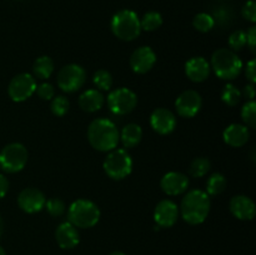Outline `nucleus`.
<instances>
[{
    "label": "nucleus",
    "instance_id": "nucleus-1",
    "mask_svg": "<svg viewBox=\"0 0 256 255\" xmlns=\"http://www.w3.org/2000/svg\"><path fill=\"white\" fill-rule=\"evenodd\" d=\"M88 140L95 150L106 152L116 149L120 134L112 120L99 118L90 122L88 128Z\"/></svg>",
    "mask_w": 256,
    "mask_h": 255
},
{
    "label": "nucleus",
    "instance_id": "nucleus-2",
    "mask_svg": "<svg viewBox=\"0 0 256 255\" xmlns=\"http://www.w3.org/2000/svg\"><path fill=\"white\" fill-rule=\"evenodd\" d=\"M210 206H212V202L206 192L194 189L188 192L182 198V204H180V212L184 222H186L188 224L199 225L206 220Z\"/></svg>",
    "mask_w": 256,
    "mask_h": 255
},
{
    "label": "nucleus",
    "instance_id": "nucleus-3",
    "mask_svg": "<svg viewBox=\"0 0 256 255\" xmlns=\"http://www.w3.org/2000/svg\"><path fill=\"white\" fill-rule=\"evenodd\" d=\"M99 206L92 200L78 199L68 210V222L80 229H89L95 226L100 220Z\"/></svg>",
    "mask_w": 256,
    "mask_h": 255
},
{
    "label": "nucleus",
    "instance_id": "nucleus-4",
    "mask_svg": "<svg viewBox=\"0 0 256 255\" xmlns=\"http://www.w3.org/2000/svg\"><path fill=\"white\" fill-rule=\"evenodd\" d=\"M215 75L222 80H234L242 70V62L232 50L218 49L212 55V64Z\"/></svg>",
    "mask_w": 256,
    "mask_h": 255
},
{
    "label": "nucleus",
    "instance_id": "nucleus-5",
    "mask_svg": "<svg viewBox=\"0 0 256 255\" xmlns=\"http://www.w3.org/2000/svg\"><path fill=\"white\" fill-rule=\"evenodd\" d=\"M112 32L118 39L124 42H132L136 39L142 32L140 19L135 12L130 9H124L118 12L112 18L110 22Z\"/></svg>",
    "mask_w": 256,
    "mask_h": 255
},
{
    "label": "nucleus",
    "instance_id": "nucleus-6",
    "mask_svg": "<svg viewBox=\"0 0 256 255\" xmlns=\"http://www.w3.org/2000/svg\"><path fill=\"white\" fill-rule=\"evenodd\" d=\"M102 168L112 180H122L132 172V159L125 149H114L106 155Z\"/></svg>",
    "mask_w": 256,
    "mask_h": 255
},
{
    "label": "nucleus",
    "instance_id": "nucleus-7",
    "mask_svg": "<svg viewBox=\"0 0 256 255\" xmlns=\"http://www.w3.org/2000/svg\"><path fill=\"white\" fill-rule=\"evenodd\" d=\"M28 162V150L20 142H12L0 152V168L5 172L14 174L22 172Z\"/></svg>",
    "mask_w": 256,
    "mask_h": 255
},
{
    "label": "nucleus",
    "instance_id": "nucleus-8",
    "mask_svg": "<svg viewBox=\"0 0 256 255\" xmlns=\"http://www.w3.org/2000/svg\"><path fill=\"white\" fill-rule=\"evenodd\" d=\"M86 82V72L78 64L62 66L58 72V86L64 92H75Z\"/></svg>",
    "mask_w": 256,
    "mask_h": 255
},
{
    "label": "nucleus",
    "instance_id": "nucleus-9",
    "mask_svg": "<svg viewBox=\"0 0 256 255\" xmlns=\"http://www.w3.org/2000/svg\"><path fill=\"white\" fill-rule=\"evenodd\" d=\"M108 106L115 115H126L132 112L138 105V96L128 88L115 89L108 95Z\"/></svg>",
    "mask_w": 256,
    "mask_h": 255
},
{
    "label": "nucleus",
    "instance_id": "nucleus-10",
    "mask_svg": "<svg viewBox=\"0 0 256 255\" xmlns=\"http://www.w3.org/2000/svg\"><path fill=\"white\" fill-rule=\"evenodd\" d=\"M36 89V82L32 74L22 72L12 79L8 86V94L15 102H22L29 99Z\"/></svg>",
    "mask_w": 256,
    "mask_h": 255
},
{
    "label": "nucleus",
    "instance_id": "nucleus-11",
    "mask_svg": "<svg viewBox=\"0 0 256 255\" xmlns=\"http://www.w3.org/2000/svg\"><path fill=\"white\" fill-rule=\"evenodd\" d=\"M46 198L36 188H26L20 192L18 196V205L22 212L28 214H35V212H42L45 208Z\"/></svg>",
    "mask_w": 256,
    "mask_h": 255
},
{
    "label": "nucleus",
    "instance_id": "nucleus-12",
    "mask_svg": "<svg viewBox=\"0 0 256 255\" xmlns=\"http://www.w3.org/2000/svg\"><path fill=\"white\" fill-rule=\"evenodd\" d=\"M202 105V96L195 90H185L175 102L178 114L182 118H194L200 112Z\"/></svg>",
    "mask_w": 256,
    "mask_h": 255
},
{
    "label": "nucleus",
    "instance_id": "nucleus-13",
    "mask_svg": "<svg viewBox=\"0 0 256 255\" xmlns=\"http://www.w3.org/2000/svg\"><path fill=\"white\" fill-rule=\"evenodd\" d=\"M156 62V54L150 46H140L130 56V66L136 74H146Z\"/></svg>",
    "mask_w": 256,
    "mask_h": 255
},
{
    "label": "nucleus",
    "instance_id": "nucleus-14",
    "mask_svg": "<svg viewBox=\"0 0 256 255\" xmlns=\"http://www.w3.org/2000/svg\"><path fill=\"white\" fill-rule=\"evenodd\" d=\"M179 218V208L169 199L158 202L154 210V220L159 228H172Z\"/></svg>",
    "mask_w": 256,
    "mask_h": 255
},
{
    "label": "nucleus",
    "instance_id": "nucleus-15",
    "mask_svg": "<svg viewBox=\"0 0 256 255\" xmlns=\"http://www.w3.org/2000/svg\"><path fill=\"white\" fill-rule=\"evenodd\" d=\"M150 125L152 130L160 135H168L176 128V118L174 112L165 108H158L152 112Z\"/></svg>",
    "mask_w": 256,
    "mask_h": 255
},
{
    "label": "nucleus",
    "instance_id": "nucleus-16",
    "mask_svg": "<svg viewBox=\"0 0 256 255\" xmlns=\"http://www.w3.org/2000/svg\"><path fill=\"white\" fill-rule=\"evenodd\" d=\"M160 186H162V190L166 195L176 196V195L186 192L188 186H189V179L182 172H169L162 178Z\"/></svg>",
    "mask_w": 256,
    "mask_h": 255
},
{
    "label": "nucleus",
    "instance_id": "nucleus-17",
    "mask_svg": "<svg viewBox=\"0 0 256 255\" xmlns=\"http://www.w3.org/2000/svg\"><path fill=\"white\" fill-rule=\"evenodd\" d=\"M230 212L239 220H252L255 216V202L246 195H235L230 200Z\"/></svg>",
    "mask_w": 256,
    "mask_h": 255
},
{
    "label": "nucleus",
    "instance_id": "nucleus-18",
    "mask_svg": "<svg viewBox=\"0 0 256 255\" xmlns=\"http://www.w3.org/2000/svg\"><path fill=\"white\" fill-rule=\"evenodd\" d=\"M55 239L62 249L70 250L78 246L80 242V235L78 228L70 224L69 222H64L59 224V226L55 230Z\"/></svg>",
    "mask_w": 256,
    "mask_h": 255
},
{
    "label": "nucleus",
    "instance_id": "nucleus-19",
    "mask_svg": "<svg viewBox=\"0 0 256 255\" xmlns=\"http://www.w3.org/2000/svg\"><path fill=\"white\" fill-rule=\"evenodd\" d=\"M210 64L205 58H190L185 64V74L192 82H202L206 80L210 75Z\"/></svg>",
    "mask_w": 256,
    "mask_h": 255
},
{
    "label": "nucleus",
    "instance_id": "nucleus-20",
    "mask_svg": "<svg viewBox=\"0 0 256 255\" xmlns=\"http://www.w3.org/2000/svg\"><path fill=\"white\" fill-rule=\"evenodd\" d=\"M224 142L229 146L232 148H242L249 142L250 132L246 125L242 124H232L224 130L222 132Z\"/></svg>",
    "mask_w": 256,
    "mask_h": 255
},
{
    "label": "nucleus",
    "instance_id": "nucleus-21",
    "mask_svg": "<svg viewBox=\"0 0 256 255\" xmlns=\"http://www.w3.org/2000/svg\"><path fill=\"white\" fill-rule=\"evenodd\" d=\"M105 102L104 95L96 89H89L79 96V106L86 112H95L102 108Z\"/></svg>",
    "mask_w": 256,
    "mask_h": 255
},
{
    "label": "nucleus",
    "instance_id": "nucleus-22",
    "mask_svg": "<svg viewBox=\"0 0 256 255\" xmlns=\"http://www.w3.org/2000/svg\"><path fill=\"white\" fill-rule=\"evenodd\" d=\"M142 138V129L138 124H128L122 128L120 140H122V146L126 149L136 146Z\"/></svg>",
    "mask_w": 256,
    "mask_h": 255
},
{
    "label": "nucleus",
    "instance_id": "nucleus-23",
    "mask_svg": "<svg viewBox=\"0 0 256 255\" xmlns=\"http://www.w3.org/2000/svg\"><path fill=\"white\" fill-rule=\"evenodd\" d=\"M52 72H54V62L52 60V58L42 55V56H39L34 62L32 72H34V76H36L38 79H48V78L52 76Z\"/></svg>",
    "mask_w": 256,
    "mask_h": 255
},
{
    "label": "nucleus",
    "instance_id": "nucleus-24",
    "mask_svg": "<svg viewBox=\"0 0 256 255\" xmlns=\"http://www.w3.org/2000/svg\"><path fill=\"white\" fill-rule=\"evenodd\" d=\"M226 189V179L220 172H215L208 179L206 182V194L212 196L222 194Z\"/></svg>",
    "mask_w": 256,
    "mask_h": 255
},
{
    "label": "nucleus",
    "instance_id": "nucleus-25",
    "mask_svg": "<svg viewBox=\"0 0 256 255\" xmlns=\"http://www.w3.org/2000/svg\"><path fill=\"white\" fill-rule=\"evenodd\" d=\"M162 25V16L160 12H148L144 14V16L140 20V26L142 30L145 32H154V30L159 29Z\"/></svg>",
    "mask_w": 256,
    "mask_h": 255
},
{
    "label": "nucleus",
    "instance_id": "nucleus-26",
    "mask_svg": "<svg viewBox=\"0 0 256 255\" xmlns=\"http://www.w3.org/2000/svg\"><path fill=\"white\" fill-rule=\"evenodd\" d=\"M212 162L208 158H196L192 162L189 166V172L194 178H202L209 172Z\"/></svg>",
    "mask_w": 256,
    "mask_h": 255
},
{
    "label": "nucleus",
    "instance_id": "nucleus-27",
    "mask_svg": "<svg viewBox=\"0 0 256 255\" xmlns=\"http://www.w3.org/2000/svg\"><path fill=\"white\" fill-rule=\"evenodd\" d=\"M215 25L214 16L206 12H200V14L195 15L194 20H192V26L200 32H209L212 30Z\"/></svg>",
    "mask_w": 256,
    "mask_h": 255
},
{
    "label": "nucleus",
    "instance_id": "nucleus-28",
    "mask_svg": "<svg viewBox=\"0 0 256 255\" xmlns=\"http://www.w3.org/2000/svg\"><path fill=\"white\" fill-rule=\"evenodd\" d=\"M240 99H242V92L235 85H225L222 92V100L224 102V104H226L228 106H235L239 104Z\"/></svg>",
    "mask_w": 256,
    "mask_h": 255
},
{
    "label": "nucleus",
    "instance_id": "nucleus-29",
    "mask_svg": "<svg viewBox=\"0 0 256 255\" xmlns=\"http://www.w3.org/2000/svg\"><path fill=\"white\" fill-rule=\"evenodd\" d=\"M242 119L248 128L255 129L256 128V102L254 100H250L242 106Z\"/></svg>",
    "mask_w": 256,
    "mask_h": 255
},
{
    "label": "nucleus",
    "instance_id": "nucleus-30",
    "mask_svg": "<svg viewBox=\"0 0 256 255\" xmlns=\"http://www.w3.org/2000/svg\"><path fill=\"white\" fill-rule=\"evenodd\" d=\"M70 102L62 95L55 96L52 99V104H50V110L55 116H64L68 112H69Z\"/></svg>",
    "mask_w": 256,
    "mask_h": 255
},
{
    "label": "nucleus",
    "instance_id": "nucleus-31",
    "mask_svg": "<svg viewBox=\"0 0 256 255\" xmlns=\"http://www.w3.org/2000/svg\"><path fill=\"white\" fill-rule=\"evenodd\" d=\"M92 82L99 90H110L112 86V76L108 70L100 69L94 74Z\"/></svg>",
    "mask_w": 256,
    "mask_h": 255
},
{
    "label": "nucleus",
    "instance_id": "nucleus-32",
    "mask_svg": "<svg viewBox=\"0 0 256 255\" xmlns=\"http://www.w3.org/2000/svg\"><path fill=\"white\" fill-rule=\"evenodd\" d=\"M45 208H46L48 212L54 218L62 216L65 212V204L59 198H52V199L46 200Z\"/></svg>",
    "mask_w": 256,
    "mask_h": 255
},
{
    "label": "nucleus",
    "instance_id": "nucleus-33",
    "mask_svg": "<svg viewBox=\"0 0 256 255\" xmlns=\"http://www.w3.org/2000/svg\"><path fill=\"white\" fill-rule=\"evenodd\" d=\"M246 45V34L242 30H235L229 36V46L235 52H239Z\"/></svg>",
    "mask_w": 256,
    "mask_h": 255
},
{
    "label": "nucleus",
    "instance_id": "nucleus-34",
    "mask_svg": "<svg viewBox=\"0 0 256 255\" xmlns=\"http://www.w3.org/2000/svg\"><path fill=\"white\" fill-rule=\"evenodd\" d=\"M38 96L42 100H52L55 95V89L50 82H42V84L38 85L36 89Z\"/></svg>",
    "mask_w": 256,
    "mask_h": 255
},
{
    "label": "nucleus",
    "instance_id": "nucleus-35",
    "mask_svg": "<svg viewBox=\"0 0 256 255\" xmlns=\"http://www.w3.org/2000/svg\"><path fill=\"white\" fill-rule=\"evenodd\" d=\"M242 15L244 19H246L248 22H256V2L254 0H249L244 4L242 9Z\"/></svg>",
    "mask_w": 256,
    "mask_h": 255
},
{
    "label": "nucleus",
    "instance_id": "nucleus-36",
    "mask_svg": "<svg viewBox=\"0 0 256 255\" xmlns=\"http://www.w3.org/2000/svg\"><path fill=\"white\" fill-rule=\"evenodd\" d=\"M245 75H246V79L249 80L250 84H255L256 82V62H255V59L250 60V62L246 64Z\"/></svg>",
    "mask_w": 256,
    "mask_h": 255
},
{
    "label": "nucleus",
    "instance_id": "nucleus-37",
    "mask_svg": "<svg viewBox=\"0 0 256 255\" xmlns=\"http://www.w3.org/2000/svg\"><path fill=\"white\" fill-rule=\"evenodd\" d=\"M246 44L249 45L250 50L252 52H255V46H256V26H250V29L246 32Z\"/></svg>",
    "mask_w": 256,
    "mask_h": 255
},
{
    "label": "nucleus",
    "instance_id": "nucleus-38",
    "mask_svg": "<svg viewBox=\"0 0 256 255\" xmlns=\"http://www.w3.org/2000/svg\"><path fill=\"white\" fill-rule=\"evenodd\" d=\"M256 94V90H255V84H248L245 85L244 89H242V95H244L246 99L249 100H254Z\"/></svg>",
    "mask_w": 256,
    "mask_h": 255
},
{
    "label": "nucleus",
    "instance_id": "nucleus-39",
    "mask_svg": "<svg viewBox=\"0 0 256 255\" xmlns=\"http://www.w3.org/2000/svg\"><path fill=\"white\" fill-rule=\"evenodd\" d=\"M8 190H9V180L4 175L0 174V199H2L6 195Z\"/></svg>",
    "mask_w": 256,
    "mask_h": 255
},
{
    "label": "nucleus",
    "instance_id": "nucleus-40",
    "mask_svg": "<svg viewBox=\"0 0 256 255\" xmlns=\"http://www.w3.org/2000/svg\"><path fill=\"white\" fill-rule=\"evenodd\" d=\"M2 232H4V222H2V218L0 215V238H2Z\"/></svg>",
    "mask_w": 256,
    "mask_h": 255
},
{
    "label": "nucleus",
    "instance_id": "nucleus-41",
    "mask_svg": "<svg viewBox=\"0 0 256 255\" xmlns=\"http://www.w3.org/2000/svg\"><path fill=\"white\" fill-rule=\"evenodd\" d=\"M109 255H126V254H124L122 252H110Z\"/></svg>",
    "mask_w": 256,
    "mask_h": 255
},
{
    "label": "nucleus",
    "instance_id": "nucleus-42",
    "mask_svg": "<svg viewBox=\"0 0 256 255\" xmlns=\"http://www.w3.org/2000/svg\"><path fill=\"white\" fill-rule=\"evenodd\" d=\"M0 255H6V252H5L4 248L2 246H0Z\"/></svg>",
    "mask_w": 256,
    "mask_h": 255
}]
</instances>
